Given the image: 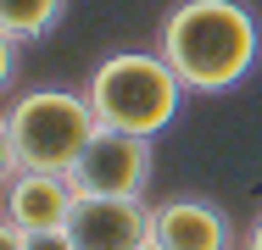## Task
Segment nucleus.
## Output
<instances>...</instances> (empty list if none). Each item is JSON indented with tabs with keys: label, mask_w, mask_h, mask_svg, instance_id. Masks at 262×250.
<instances>
[{
	"label": "nucleus",
	"mask_w": 262,
	"mask_h": 250,
	"mask_svg": "<svg viewBox=\"0 0 262 250\" xmlns=\"http://www.w3.org/2000/svg\"><path fill=\"white\" fill-rule=\"evenodd\" d=\"M145 250H157V245H145Z\"/></svg>",
	"instance_id": "12"
},
{
	"label": "nucleus",
	"mask_w": 262,
	"mask_h": 250,
	"mask_svg": "<svg viewBox=\"0 0 262 250\" xmlns=\"http://www.w3.org/2000/svg\"><path fill=\"white\" fill-rule=\"evenodd\" d=\"M73 206H78V189L67 172H11L6 178V222H17L23 234L67 228Z\"/></svg>",
	"instance_id": "7"
},
{
	"label": "nucleus",
	"mask_w": 262,
	"mask_h": 250,
	"mask_svg": "<svg viewBox=\"0 0 262 250\" xmlns=\"http://www.w3.org/2000/svg\"><path fill=\"white\" fill-rule=\"evenodd\" d=\"M246 250H262V217L251 222V234H246Z\"/></svg>",
	"instance_id": "11"
},
{
	"label": "nucleus",
	"mask_w": 262,
	"mask_h": 250,
	"mask_svg": "<svg viewBox=\"0 0 262 250\" xmlns=\"http://www.w3.org/2000/svg\"><path fill=\"white\" fill-rule=\"evenodd\" d=\"M28 250H73L67 228H51V234H28Z\"/></svg>",
	"instance_id": "9"
},
{
	"label": "nucleus",
	"mask_w": 262,
	"mask_h": 250,
	"mask_svg": "<svg viewBox=\"0 0 262 250\" xmlns=\"http://www.w3.org/2000/svg\"><path fill=\"white\" fill-rule=\"evenodd\" d=\"M90 106L106 128H128L157 139L184 106V78L162 61V50H117L90 72Z\"/></svg>",
	"instance_id": "3"
},
{
	"label": "nucleus",
	"mask_w": 262,
	"mask_h": 250,
	"mask_svg": "<svg viewBox=\"0 0 262 250\" xmlns=\"http://www.w3.org/2000/svg\"><path fill=\"white\" fill-rule=\"evenodd\" d=\"M157 172V156H151V139L145 134H128V128H95V139L84 145V156L67 167L73 189L78 195H123L140 200L145 184Z\"/></svg>",
	"instance_id": "4"
},
{
	"label": "nucleus",
	"mask_w": 262,
	"mask_h": 250,
	"mask_svg": "<svg viewBox=\"0 0 262 250\" xmlns=\"http://www.w3.org/2000/svg\"><path fill=\"white\" fill-rule=\"evenodd\" d=\"M151 245L157 250H234V222L212 200L173 195L151 206Z\"/></svg>",
	"instance_id": "6"
},
{
	"label": "nucleus",
	"mask_w": 262,
	"mask_h": 250,
	"mask_svg": "<svg viewBox=\"0 0 262 250\" xmlns=\"http://www.w3.org/2000/svg\"><path fill=\"white\" fill-rule=\"evenodd\" d=\"M67 0H0V28L6 39H45L61 22Z\"/></svg>",
	"instance_id": "8"
},
{
	"label": "nucleus",
	"mask_w": 262,
	"mask_h": 250,
	"mask_svg": "<svg viewBox=\"0 0 262 250\" xmlns=\"http://www.w3.org/2000/svg\"><path fill=\"white\" fill-rule=\"evenodd\" d=\"M0 250H28V234L17 222H0Z\"/></svg>",
	"instance_id": "10"
},
{
	"label": "nucleus",
	"mask_w": 262,
	"mask_h": 250,
	"mask_svg": "<svg viewBox=\"0 0 262 250\" xmlns=\"http://www.w3.org/2000/svg\"><path fill=\"white\" fill-rule=\"evenodd\" d=\"M101 117L90 95L73 89H28L6 106V128H0V150H6V178L11 172H67L84 145L95 139Z\"/></svg>",
	"instance_id": "2"
},
{
	"label": "nucleus",
	"mask_w": 262,
	"mask_h": 250,
	"mask_svg": "<svg viewBox=\"0 0 262 250\" xmlns=\"http://www.w3.org/2000/svg\"><path fill=\"white\" fill-rule=\"evenodd\" d=\"M73 250H145L151 245V206L123 195H78L67 217Z\"/></svg>",
	"instance_id": "5"
},
{
	"label": "nucleus",
	"mask_w": 262,
	"mask_h": 250,
	"mask_svg": "<svg viewBox=\"0 0 262 250\" xmlns=\"http://www.w3.org/2000/svg\"><path fill=\"white\" fill-rule=\"evenodd\" d=\"M157 50L184 78L190 95H223L251 72L262 34H257V17L240 0H179L162 17Z\"/></svg>",
	"instance_id": "1"
}]
</instances>
